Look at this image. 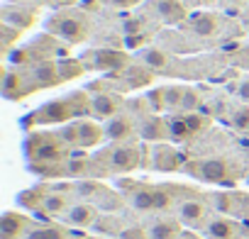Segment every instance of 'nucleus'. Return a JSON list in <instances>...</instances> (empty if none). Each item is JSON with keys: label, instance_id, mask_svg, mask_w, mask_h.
<instances>
[{"label": "nucleus", "instance_id": "f257e3e1", "mask_svg": "<svg viewBox=\"0 0 249 239\" xmlns=\"http://www.w3.org/2000/svg\"><path fill=\"white\" fill-rule=\"evenodd\" d=\"M90 115V95L86 90H73L66 98L49 100L30 117H25V127H44V125H66L71 120Z\"/></svg>", "mask_w": 249, "mask_h": 239}, {"label": "nucleus", "instance_id": "f03ea898", "mask_svg": "<svg viewBox=\"0 0 249 239\" xmlns=\"http://www.w3.org/2000/svg\"><path fill=\"white\" fill-rule=\"evenodd\" d=\"M71 154V147L56 132H30L25 139V156L30 166H59Z\"/></svg>", "mask_w": 249, "mask_h": 239}, {"label": "nucleus", "instance_id": "7ed1b4c3", "mask_svg": "<svg viewBox=\"0 0 249 239\" xmlns=\"http://www.w3.org/2000/svg\"><path fill=\"white\" fill-rule=\"evenodd\" d=\"M44 27H47V34H52L59 42L71 44V47L73 44H83L88 39V34H90V22L78 10H56L44 22Z\"/></svg>", "mask_w": 249, "mask_h": 239}, {"label": "nucleus", "instance_id": "20e7f679", "mask_svg": "<svg viewBox=\"0 0 249 239\" xmlns=\"http://www.w3.org/2000/svg\"><path fill=\"white\" fill-rule=\"evenodd\" d=\"M56 135H59L71 149H93V147L103 144V139H105V127L98 125L95 120L78 117V120H71V122L61 125V127L56 130Z\"/></svg>", "mask_w": 249, "mask_h": 239}, {"label": "nucleus", "instance_id": "39448f33", "mask_svg": "<svg viewBox=\"0 0 249 239\" xmlns=\"http://www.w3.org/2000/svg\"><path fill=\"white\" fill-rule=\"evenodd\" d=\"M98 159V156H95ZM107 173H130L135 171L140 164H142V152L137 144H130V142H120V144H112L107 147L100 159H98Z\"/></svg>", "mask_w": 249, "mask_h": 239}, {"label": "nucleus", "instance_id": "423d86ee", "mask_svg": "<svg viewBox=\"0 0 249 239\" xmlns=\"http://www.w3.org/2000/svg\"><path fill=\"white\" fill-rule=\"evenodd\" d=\"M183 171L203 183H222V186H232V164L227 159L213 156V159H198V161H186Z\"/></svg>", "mask_w": 249, "mask_h": 239}, {"label": "nucleus", "instance_id": "0eeeda50", "mask_svg": "<svg viewBox=\"0 0 249 239\" xmlns=\"http://www.w3.org/2000/svg\"><path fill=\"white\" fill-rule=\"evenodd\" d=\"M86 71H100V73H120L130 66V56L117 49H90L81 56Z\"/></svg>", "mask_w": 249, "mask_h": 239}, {"label": "nucleus", "instance_id": "6e6552de", "mask_svg": "<svg viewBox=\"0 0 249 239\" xmlns=\"http://www.w3.org/2000/svg\"><path fill=\"white\" fill-rule=\"evenodd\" d=\"M37 88L27 73V68H8L3 76V95L8 100H25Z\"/></svg>", "mask_w": 249, "mask_h": 239}, {"label": "nucleus", "instance_id": "1a4fd4ad", "mask_svg": "<svg viewBox=\"0 0 249 239\" xmlns=\"http://www.w3.org/2000/svg\"><path fill=\"white\" fill-rule=\"evenodd\" d=\"M183 166H186V159L176 147H171L166 142H159L152 147V169L154 171L171 173V171H183Z\"/></svg>", "mask_w": 249, "mask_h": 239}, {"label": "nucleus", "instance_id": "9d476101", "mask_svg": "<svg viewBox=\"0 0 249 239\" xmlns=\"http://www.w3.org/2000/svg\"><path fill=\"white\" fill-rule=\"evenodd\" d=\"M124 198H127V203L140 212H159V188L157 186L132 183L124 190Z\"/></svg>", "mask_w": 249, "mask_h": 239}, {"label": "nucleus", "instance_id": "9b49d317", "mask_svg": "<svg viewBox=\"0 0 249 239\" xmlns=\"http://www.w3.org/2000/svg\"><path fill=\"white\" fill-rule=\"evenodd\" d=\"M32 227H35V220L30 215L8 210L0 217V239H25Z\"/></svg>", "mask_w": 249, "mask_h": 239}, {"label": "nucleus", "instance_id": "f8f14e48", "mask_svg": "<svg viewBox=\"0 0 249 239\" xmlns=\"http://www.w3.org/2000/svg\"><path fill=\"white\" fill-rule=\"evenodd\" d=\"M208 239H242V222L230 215H213L203 227Z\"/></svg>", "mask_w": 249, "mask_h": 239}, {"label": "nucleus", "instance_id": "ddd939ff", "mask_svg": "<svg viewBox=\"0 0 249 239\" xmlns=\"http://www.w3.org/2000/svg\"><path fill=\"white\" fill-rule=\"evenodd\" d=\"M137 135L144 142L159 144V142H169V132H166V117H159L157 112L142 115L137 120Z\"/></svg>", "mask_w": 249, "mask_h": 239}, {"label": "nucleus", "instance_id": "4468645a", "mask_svg": "<svg viewBox=\"0 0 249 239\" xmlns=\"http://www.w3.org/2000/svg\"><path fill=\"white\" fill-rule=\"evenodd\" d=\"M178 220L188 227H205L210 220V207L200 198H186L178 203Z\"/></svg>", "mask_w": 249, "mask_h": 239}, {"label": "nucleus", "instance_id": "2eb2a0df", "mask_svg": "<svg viewBox=\"0 0 249 239\" xmlns=\"http://www.w3.org/2000/svg\"><path fill=\"white\" fill-rule=\"evenodd\" d=\"M103 127H105V139H110V142H115V144L130 142V139L137 135V122H135L130 115H124V112H120V115L105 120Z\"/></svg>", "mask_w": 249, "mask_h": 239}, {"label": "nucleus", "instance_id": "dca6fc26", "mask_svg": "<svg viewBox=\"0 0 249 239\" xmlns=\"http://www.w3.org/2000/svg\"><path fill=\"white\" fill-rule=\"evenodd\" d=\"M27 73H30V78H32V83H35L37 90L54 88V85L64 83L61 81V73H59V61H54V59L52 61H39V64L30 66Z\"/></svg>", "mask_w": 249, "mask_h": 239}, {"label": "nucleus", "instance_id": "f3484780", "mask_svg": "<svg viewBox=\"0 0 249 239\" xmlns=\"http://www.w3.org/2000/svg\"><path fill=\"white\" fill-rule=\"evenodd\" d=\"M120 107H122V98L115 93L98 90L90 95V115L95 120H110V117L120 115Z\"/></svg>", "mask_w": 249, "mask_h": 239}, {"label": "nucleus", "instance_id": "a211bd4d", "mask_svg": "<svg viewBox=\"0 0 249 239\" xmlns=\"http://www.w3.org/2000/svg\"><path fill=\"white\" fill-rule=\"evenodd\" d=\"M98 207L93 203H86V200H78L69 207V212L64 215V222L66 227H78V229H86V227H93L98 222Z\"/></svg>", "mask_w": 249, "mask_h": 239}, {"label": "nucleus", "instance_id": "6ab92c4d", "mask_svg": "<svg viewBox=\"0 0 249 239\" xmlns=\"http://www.w3.org/2000/svg\"><path fill=\"white\" fill-rule=\"evenodd\" d=\"M149 5L157 13V17L166 25H181L191 17L181 0H149Z\"/></svg>", "mask_w": 249, "mask_h": 239}, {"label": "nucleus", "instance_id": "aec40b11", "mask_svg": "<svg viewBox=\"0 0 249 239\" xmlns=\"http://www.w3.org/2000/svg\"><path fill=\"white\" fill-rule=\"evenodd\" d=\"M186 25H188V30H191L193 34H198V37H215V34L220 32V17H217L215 13H205V10L193 13V15L186 20Z\"/></svg>", "mask_w": 249, "mask_h": 239}, {"label": "nucleus", "instance_id": "412c9836", "mask_svg": "<svg viewBox=\"0 0 249 239\" xmlns=\"http://www.w3.org/2000/svg\"><path fill=\"white\" fill-rule=\"evenodd\" d=\"M181 220L176 217H159L157 222H152L147 227V234L149 239H181L183 229H181Z\"/></svg>", "mask_w": 249, "mask_h": 239}, {"label": "nucleus", "instance_id": "4be33fe9", "mask_svg": "<svg viewBox=\"0 0 249 239\" xmlns=\"http://www.w3.org/2000/svg\"><path fill=\"white\" fill-rule=\"evenodd\" d=\"M59 176L61 178H88L93 176V159H86V156H69L61 169H59Z\"/></svg>", "mask_w": 249, "mask_h": 239}, {"label": "nucleus", "instance_id": "5701e85b", "mask_svg": "<svg viewBox=\"0 0 249 239\" xmlns=\"http://www.w3.org/2000/svg\"><path fill=\"white\" fill-rule=\"evenodd\" d=\"M73 203H71V198H69V193H61V190H49V195L44 198V205H42V215L44 217H64L66 212H69V207H71Z\"/></svg>", "mask_w": 249, "mask_h": 239}, {"label": "nucleus", "instance_id": "b1692460", "mask_svg": "<svg viewBox=\"0 0 249 239\" xmlns=\"http://www.w3.org/2000/svg\"><path fill=\"white\" fill-rule=\"evenodd\" d=\"M166 132H169V142H174V144H183V142H188L191 137H196V135L191 132L188 122H186L183 112H171V115L166 117Z\"/></svg>", "mask_w": 249, "mask_h": 239}, {"label": "nucleus", "instance_id": "393cba45", "mask_svg": "<svg viewBox=\"0 0 249 239\" xmlns=\"http://www.w3.org/2000/svg\"><path fill=\"white\" fill-rule=\"evenodd\" d=\"M35 22H37L35 10H27V8H5V10H3V25L18 27L20 32L30 30Z\"/></svg>", "mask_w": 249, "mask_h": 239}, {"label": "nucleus", "instance_id": "a878e982", "mask_svg": "<svg viewBox=\"0 0 249 239\" xmlns=\"http://www.w3.org/2000/svg\"><path fill=\"white\" fill-rule=\"evenodd\" d=\"M122 81H124V88H142V85H149L152 83V68L147 66H127L124 71H120Z\"/></svg>", "mask_w": 249, "mask_h": 239}, {"label": "nucleus", "instance_id": "bb28decb", "mask_svg": "<svg viewBox=\"0 0 249 239\" xmlns=\"http://www.w3.org/2000/svg\"><path fill=\"white\" fill-rule=\"evenodd\" d=\"M49 186H35V188H27V190H22L20 195H18V203L22 205V207H27V210H42V205H44V198L49 195Z\"/></svg>", "mask_w": 249, "mask_h": 239}, {"label": "nucleus", "instance_id": "cd10ccee", "mask_svg": "<svg viewBox=\"0 0 249 239\" xmlns=\"http://www.w3.org/2000/svg\"><path fill=\"white\" fill-rule=\"evenodd\" d=\"M25 239H71V232L66 224H42L32 227Z\"/></svg>", "mask_w": 249, "mask_h": 239}, {"label": "nucleus", "instance_id": "c85d7f7f", "mask_svg": "<svg viewBox=\"0 0 249 239\" xmlns=\"http://www.w3.org/2000/svg\"><path fill=\"white\" fill-rule=\"evenodd\" d=\"M140 59H142V64H144L147 68H152V71H164V68L169 66L166 51H161V49H157V47L142 49V51H140Z\"/></svg>", "mask_w": 249, "mask_h": 239}, {"label": "nucleus", "instance_id": "c756f323", "mask_svg": "<svg viewBox=\"0 0 249 239\" xmlns=\"http://www.w3.org/2000/svg\"><path fill=\"white\" fill-rule=\"evenodd\" d=\"M83 71H86V66H83L81 59H59V73H61L64 83L76 78V76H81Z\"/></svg>", "mask_w": 249, "mask_h": 239}, {"label": "nucleus", "instance_id": "7c9ffc66", "mask_svg": "<svg viewBox=\"0 0 249 239\" xmlns=\"http://www.w3.org/2000/svg\"><path fill=\"white\" fill-rule=\"evenodd\" d=\"M183 93H186L183 85H169V88H164V102H166V110H171V112L181 110V105H183Z\"/></svg>", "mask_w": 249, "mask_h": 239}, {"label": "nucleus", "instance_id": "2f4dec72", "mask_svg": "<svg viewBox=\"0 0 249 239\" xmlns=\"http://www.w3.org/2000/svg\"><path fill=\"white\" fill-rule=\"evenodd\" d=\"M183 117H186V122H188L193 135H200V132H205L210 127V117H205L200 110L198 112H183Z\"/></svg>", "mask_w": 249, "mask_h": 239}, {"label": "nucleus", "instance_id": "473e14b6", "mask_svg": "<svg viewBox=\"0 0 249 239\" xmlns=\"http://www.w3.org/2000/svg\"><path fill=\"white\" fill-rule=\"evenodd\" d=\"M200 105H203V100H200V93H198L196 88H186V93H183V105H181V112H198V110H200Z\"/></svg>", "mask_w": 249, "mask_h": 239}, {"label": "nucleus", "instance_id": "72a5a7b5", "mask_svg": "<svg viewBox=\"0 0 249 239\" xmlns=\"http://www.w3.org/2000/svg\"><path fill=\"white\" fill-rule=\"evenodd\" d=\"M230 122H232L234 130L247 132V127H249V107H247V105H244V107H237V110L232 112V117H230Z\"/></svg>", "mask_w": 249, "mask_h": 239}, {"label": "nucleus", "instance_id": "f704fd0d", "mask_svg": "<svg viewBox=\"0 0 249 239\" xmlns=\"http://www.w3.org/2000/svg\"><path fill=\"white\" fill-rule=\"evenodd\" d=\"M147 102H149V112H161L166 110V102H164V88H157V90H149L147 93Z\"/></svg>", "mask_w": 249, "mask_h": 239}, {"label": "nucleus", "instance_id": "c9c22d12", "mask_svg": "<svg viewBox=\"0 0 249 239\" xmlns=\"http://www.w3.org/2000/svg\"><path fill=\"white\" fill-rule=\"evenodd\" d=\"M117 239H149L147 227H124Z\"/></svg>", "mask_w": 249, "mask_h": 239}, {"label": "nucleus", "instance_id": "e433bc0d", "mask_svg": "<svg viewBox=\"0 0 249 239\" xmlns=\"http://www.w3.org/2000/svg\"><path fill=\"white\" fill-rule=\"evenodd\" d=\"M3 32H5V37H3V47H5V49H10L13 42L20 39V34H22L18 27H10V25H3Z\"/></svg>", "mask_w": 249, "mask_h": 239}, {"label": "nucleus", "instance_id": "4c0bfd02", "mask_svg": "<svg viewBox=\"0 0 249 239\" xmlns=\"http://www.w3.org/2000/svg\"><path fill=\"white\" fill-rule=\"evenodd\" d=\"M100 3H105L110 8H117V10H130V8L140 5L142 0H100Z\"/></svg>", "mask_w": 249, "mask_h": 239}, {"label": "nucleus", "instance_id": "58836bf2", "mask_svg": "<svg viewBox=\"0 0 249 239\" xmlns=\"http://www.w3.org/2000/svg\"><path fill=\"white\" fill-rule=\"evenodd\" d=\"M239 98H242L244 102H249V81H244V83L239 85Z\"/></svg>", "mask_w": 249, "mask_h": 239}, {"label": "nucleus", "instance_id": "ea45409f", "mask_svg": "<svg viewBox=\"0 0 249 239\" xmlns=\"http://www.w3.org/2000/svg\"><path fill=\"white\" fill-rule=\"evenodd\" d=\"M56 5H64V8H69V5H73V3H78V0H54Z\"/></svg>", "mask_w": 249, "mask_h": 239}, {"label": "nucleus", "instance_id": "a19ab883", "mask_svg": "<svg viewBox=\"0 0 249 239\" xmlns=\"http://www.w3.org/2000/svg\"><path fill=\"white\" fill-rule=\"evenodd\" d=\"M71 239H95V237H86V234H71Z\"/></svg>", "mask_w": 249, "mask_h": 239}, {"label": "nucleus", "instance_id": "79ce46f5", "mask_svg": "<svg viewBox=\"0 0 249 239\" xmlns=\"http://www.w3.org/2000/svg\"><path fill=\"white\" fill-rule=\"evenodd\" d=\"M208 3H213V0H196V5H208Z\"/></svg>", "mask_w": 249, "mask_h": 239}, {"label": "nucleus", "instance_id": "37998d69", "mask_svg": "<svg viewBox=\"0 0 249 239\" xmlns=\"http://www.w3.org/2000/svg\"><path fill=\"white\" fill-rule=\"evenodd\" d=\"M247 137H249V127H247Z\"/></svg>", "mask_w": 249, "mask_h": 239}, {"label": "nucleus", "instance_id": "c03bdc74", "mask_svg": "<svg viewBox=\"0 0 249 239\" xmlns=\"http://www.w3.org/2000/svg\"><path fill=\"white\" fill-rule=\"evenodd\" d=\"M247 30H249V20H247Z\"/></svg>", "mask_w": 249, "mask_h": 239}]
</instances>
